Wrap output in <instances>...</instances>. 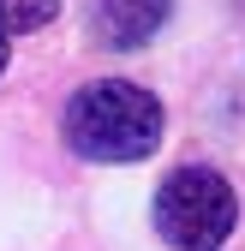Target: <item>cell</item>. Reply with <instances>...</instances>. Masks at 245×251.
<instances>
[{
    "label": "cell",
    "mask_w": 245,
    "mask_h": 251,
    "mask_svg": "<svg viewBox=\"0 0 245 251\" xmlns=\"http://www.w3.org/2000/svg\"><path fill=\"white\" fill-rule=\"evenodd\" d=\"M239 227V198L216 168H173L156 192V233L173 251H221Z\"/></svg>",
    "instance_id": "2"
},
{
    "label": "cell",
    "mask_w": 245,
    "mask_h": 251,
    "mask_svg": "<svg viewBox=\"0 0 245 251\" xmlns=\"http://www.w3.org/2000/svg\"><path fill=\"white\" fill-rule=\"evenodd\" d=\"M173 0H96V36L108 48H144L168 24Z\"/></svg>",
    "instance_id": "3"
},
{
    "label": "cell",
    "mask_w": 245,
    "mask_h": 251,
    "mask_svg": "<svg viewBox=\"0 0 245 251\" xmlns=\"http://www.w3.org/2000/svg\"><path fill=\"white\" fill-rule=\"evenodd\" d=\"M0 72H6V36H0Z\"/></svg>",
    "instance_id": "5"
},
{
    "label": "cell",
    "mask_w": 245,
    "mask_h": 251,
    "mask_svg": "<svg viewBox=\"0 0 245 251\" xmlns=\"http://www.w3.org/2000/svg\"><path fill=\"white\" fill-rule=\"evenodd\" d=\"M54 12H60V0H0V30H42V24H54Z\"/></svg>",
    "instance_id": "4"
},
{
    "label": "cell",
    "mask_w": 245,
    "mask_h": 251,
    "mask_svg": "<svg viewBox=\"0 0 245 251\" xmlns=\"http://www.w3.org/2000/svg\"><path fill=\"white\" fill-rule=\"evenodd\" d=\"M66 150L84 162H144L162 144V102L144 84L126 78H96L66 102Z\"/></svg>",
    "instance_id": "1"
}]
</instances>
